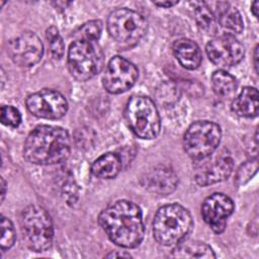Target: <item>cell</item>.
Instances as JSON below:
<instances>
[{"mask_svg":"<svg viewBox=\"0 0 259 259\" xmlns=\"http://www.w3.org/2000/svg\"><path fill=\"white\" fill-rule=\"evenodd\" d=\"M124 117L132 132L141 139H155L160 132V116L155 103L147 96H132L124 109Z\"/></svg>","mask_w":259,"mask_h":259,"instance_id":"277c9868","label":"cell"},{"mask_svg":"<svg viewBox=\"0 0 259 259\" xmlns=\"http://www.w3.org/2000/svg\"><path fill=\"white\" fill-rule=\"evenodd\" d=\"M209 61L220 67H232L240 63L245 55L242 44L230 34L218 35L205 48Z\"/></svg>","mask_w":259,"mask_h":259,"instance_id":"7c38bea8","label":"cell"},{"mask_svg":"<svg viewBox=\"0 0 259 259\" xmlns=\"http://www.w3.org/2000/svg\"><path fill=\"white\" fill-rule=\"evenodd\" d=\"M102 31V22L100 20H90L81 25L76 31L77 39L96 41Z\"/></svg>","mask_w":259,"mask_h":259,"instance_id":"7402d4cb","label":"cell"},{"mask_svg":"<svg viewBox=\"0 0 259 259\" xmlns=\"http://www.w3.org/2000/svg\"><path fill=\"white\" fill-rule=\"evenodd\" d=\"M211 85L214 93L223 98L233 96L238 87L236 78L224 70L213 72L211 75Z\"/></svg>","mask_w":259,"mask_h":259,"instance_id":"44dd1931","label":"cell"},{"mask_svg":"<svg viewBox=\"0 0 259 259\" xmlns=\"http://www.w3.org/2000/svg\"><path fill=\"white\" fill-rule=\"evenodd\" d=\"M234 210L233 200L224 193H212L204 199L201 205V215L211 230L221 234L227 226V219Z\"/></svg>","mask_w":259,"mask_h":259,"instance_id":"5bb4252c","label":"cell"},{"mask_svg":"<svg viewBox=\"0 0 259 259\" xmlns=\"http://www.w3.org/2000/svg\"><path fill=\"white\" fill-rule=\"evenodd\" d=\"M174 258H214L215 255L212 249L198 241H182L177 244L171 254Z\"/></svg>","mask_w":259,"mask_h":259,"instance_id":"ffe728a7","label":"cell"},{"mask_svg":"<svg viewBox=\"0 0 259 259\" xmlns=\"http://www.w3.org/2000/svg\"><path fill=\"white\" fill-rule=\"evenodd\" d=\"M1 188H2V192H1V200H3V198H4V195H5V181H4V179L2 178L1 179Z\"/></svg>","mask_w":259,"mask_h":259,"instance_id":"f546056e","label":"cell"},{"mask_svg":"<svg viewBox=\"0 0 259 259\" xmlns=\"http://www.w3.org/2000/svg\"><path fill=\"white\" fill-rule=\"evenodd\" d=\"M107 29L114 40L131 47L136 45L146 33L147 21L134 10L118 8L108 15Z\"/></svg>","mask_w":259,"mask_h":259,"instance_id":"ba28073f","label":"cell"},{"mask_svg":"<svg viewBox=\"0 0 259 259\" xmlns=\"http://www.w3.org/2000/svg\"><path fill=\"white\" fill-rule=\"evenodd\" d=\"M214 15L215 34L240 33L244 28V22L239 10L229 2H217L215 8H212Z\"/></svg>","mask_w":259,"mask_h":259,"instance_id":"9a60e30c","label":"cell"},{"mask_svg":"<svg viewBox=\"0 0 259 259\" xmlns=\"http://www.w3.org/2000/svg\"><path fill=\"white\" fill-rule=\"evenodd\" d=\"M46 36L53 58L56 60H60L64 55L65 44L63 41L62 36L59 33L58 28L55 26H50L46 31Z\"/></svg>","mask_w":259,"mask_h":259,"instance_id":"603a6c76","label":"cell"},{"mask_svg":"<svg viewBox=\"0 0 259 259\" xmlns=\"http://www.w3.org/2000/svg\"><path fill=\"white\" fill-rule=\"evenodd\" d=\"M121 169V160L115 153H105L91 165V172L101 179L114 178Z\"/></svg>","mask_w":259,"mask_h":259,"instance_id":"d6986e66","label":"cell"},{"mask_svg":"<svg viewBox=\"0 0 259 259\" xmlns=\"http://www.w3.org/2000/svg\"><path fill=\"white\" fill-rule=\"evenodd\" d=\"M103 52L96 41L76 39L68 50L69 72L78 81L94 77L103 67Z\"/></svg>","mask_w":259,"mask_h":259,"instance_id":"8992f818","label":"cell"},{"mask_svg":"<svg viewBox=\"0 0 259 259\" xmlns=\"http://www.w3.org/2000/svg\"><path fill=\"white\" fill-rule=\"evenodd\" d=\"M141 183L150 192L159 195H168L175 190L178 178L171 168L158 166L147 172L142 177Z\"/></svg>","mask_w":259,"mask_h":259,"instance_id":"2e32d148","label":"cell"},{"mask_svg":"<svg viewBox=\"0 0 259 259\" xmlns=\"http://www.w3.org/2000/svg\"><path fill=\"white\" fill-rule=\"evenodd\" d=\"M172 50L178 63L187 70H195L201 64L200 49L191 39L179 38L175 40Z\"/></svg>","mask_w":259,"mask_h":259,"instance_id":"e0dca14e","label":"cell"},{"mask_svg":"<svg viewBox=\"0 0 259 259\" xmlns=\"http://www.w3.org/2000/svg\"><path fill=\"white\" fill-rule=\"evenodd\" d=\"M258 108V91L256 88L251 86L244 87L232 103L233 111L242 117L257 116Z\"/></svg>","mask_w":259,"mask_h":259,"instance_id":"ac0fdd59","label":"cell"},{"mask_svg":"<svg viewBox=\"0 0 259 259\" xmlns=\"http://www.w3.org/2000/svg\"><path fill=\"white\" fill-rule=\"evenodd\" d=\"M194 179L200 186H207L226 180L232 173L234 162L229 155L208 156L196 161Z\"/></svg>","mask_w":259,"mask_h":259,"instance_id":"4fadbf2b","label":"cell"},{"mask_svg":"<svg viewBox=\"0 0 259 259\" xmlns=\"http://www.w3.org/2000/svg\"><path fill=\"white\" fill-rule=\"evenodd\" d=\"M257 166H258V163L256 159L248 161L245 164H243L238 169V172L236 175V183L238 185H241V184H245L248 180H250V178H252L256 173Z\"/></svg>","mask_w":259,"mask_h":259,"instance_id":"484cf974","label":"cell"},{"mask_svg":"<svg viewBox=\"0 0 259 259\" xmlns=\"http://www.w3.org/2000/svg\"><path fill=\"white\" fill-rule=\"evenodd\" d=\"M222 131L219 124L208 120L193 122L184 134L183 147L186 154L194 161H199L213 154L220 145Z\"/></svg>","mask_w":259,"mask_h":259,"instance_id":"52a82bcc","label":"cell"},{"mask_svg":"<svg viewBox=\"0 0 259 259\" xmlns=\"http://www.w3.org/2000/svg\"><path fill=\"white\" fill-rule=\"evenodd\" d=\"M98 222L117 246L136 248L143 241L145 228L142 210L132 201L117 200L108 205L100 212Z\"/></svg>","mask_w":259,"mask_h":259,"instance_id":"6da1fadb","label":"cell"},{"mask_svg":"<svg viewBox=\"0 0 259 259\" xmlns=\"http://www.w3.org/2000/svg\"><path fill=\"white\" fill-rule=\"evenodd\" d=\"M7 53L14 64L31 67L38 63L44 55V45L32 31H25L10 39Z\"/></svg>","mask_w":259,"mask_h":259,"instance_id":"8fae6325","label":"cell"},{"mask_svg":"<svg viewBox=\"0 0 259 259\" xmlns=\"http://www.w3.org/2000/svg\"><path fill=\"white\" fill-rule=\"evenodd\" d=\"M70 146V137L65 128L41 124L27 136L23 156L28 162L36 165L59 164L68 159Z\"/></svg>","mask_w":259,"mask_h":259,"instance_id":"7a4b0ae2","label":"cell"},{"mask_svg":"<svg viewBox=\"0 0 259 259\" xmlns=\"http://www.w3.org/2000/svg\"><path fill=\"white\" fill-rule=\"evenodd\" d=\"M258 1H255V2H253V4H252V7H251V11H252V13H253V15L255 16V17H257V15H258V13H257V10H258Z\"/></svg>","mask_w":259,"mask_h":259,"instance_id":"83f0119b","label":"cell"},{"mask_svg":"<svg viewBox=\"0 0 259 259\" xmlns=\"http://www.w3.org/2000/svg\"><path fill=\"white\" fill-rule=\"evenodd\" d=\"M23 239L29 249L35 252L48 250L53 243L54 228L47 210L38 205H28L20 215Z\"/></svg>","mask_w":259,"mask_h":259,"instance_id":"5b68a950","label":"cell"},{"mask_svg":"<svg viewBox=\"0 0 259 259\" xmlns=\"http://www.w3.org/2000/svg\"><path fill=\"white\" fill-rule=\"evenodd\" d=\"M15 242V232L11 221L5 217L1 219V240L0 245L2 250H7L13 246Z\"/></svg>","mask_w":259,"mask_h":259,"instance_id":"cb8c5ba5","label":"cell"},{"mask_svg":"<svg viewBox=\"0 0 259 259\" xmlns=\"http://www.w3.org/2000/svg\"><path fill=\"white\" fill-rule=\"evenodd\" d=\"M138 76L139 71L132 62L115 56L106 65L102 76V84L107 92L120 94L135 85Z\"/></svg>","mask_w":259,"mask_h":259,"instance_id":"9c48e42d","label":"cell"},{"mask_svg":"<svg viewBox=\"0 0 259 259\" xmlns=\"http://www.w3.org/2000/svg\"><path fill=\"white\" fill-rule=\"evenodd\" d=\"M179 1H161V2H154L155 5L159 7H165V8H170L176 4H178Z\"/></svg>","mask_w":259,"mask_h":259,"instance_id":"4316f807","label":"cell"},{"mask_svg":"<svg viewBox=\"0 0 259 259\" xmlns=\"http://www.w3.org/2000/svg\"><path fill=\"white\" fill-rule=\"evenodd\" d=\"M1 122L7 126L17 127L21 122L19 110L11 105H3L1 107Z\"/></svg>","mask_w":259,"mask_h":259,"instance_id":"d4e9b609","label":"cell"},{"mask_svg":"<svg viewBox=\"0 0 259 259\" xmlns=\"http://www.w3.org/2000/svg\"><path fill=\"white\" fill-rule=\"evenodd\" d=\"M193 221L189 211L178 203L160 207L153 221L155 240L164 246H176L191 232Z\"/></svg>","mask_w":259,"mask_h":259,"instance_id":"3957f363","label":"cell"},{"mask_svg":"<svg viewBox=\"0 0 259 259\" xmlns=\"http://www.w3.org/2000/svg\"><path fill=\"white\" fill-rule=\"evenodd\" d=\"M107 257H131L130 254H125V253H111V254H108Z\"/></svg>","mask_w":259,"mask_h":259,"instance_id":"f1b7e54d","label":"cell"},{"mask_svg":"<svg viewBox=\"0 0 259 259\" xmlns=\"http://www.w3.org/2000/svg\"><path fill=\"white\" fill-rule=\"evenodd\" d=\"M25 103L29 112L40 118L58 119L68 110V102L64 95L53 89H42L28 95Z\"/></svg>","mask_w":259,"mask_h":259,"instance_id":"30bf717a","label":"cell"}]
</instances>
